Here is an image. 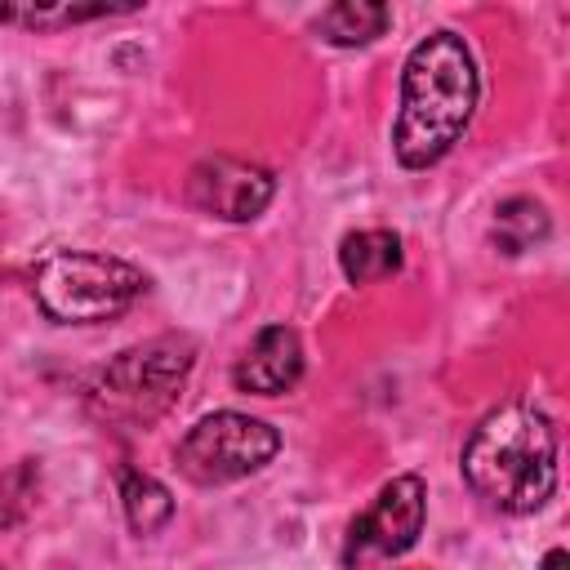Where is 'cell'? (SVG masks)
I'll use <instances>...</instances> for the list:
<instances>
[{
    "instance_id": "cell-1",
    "label": "cell",
    "mask_w": 570,
    "mask_h": 570,
    "mask_svg": "<svg viewBox=\"0 0 570 570\" xmlns=\"http://www.w3.org/2000/svg\"><path fill=\"white\" fill-rule=\"evenodd\" d=\"M481 102V71L459 31L423 36L401 67L392 156L401 169H432L463 138Z\"/></svg>"
},
{
    "instance_id": "cell-2",
    "label": "cell",
    "mask_w": 570,
    "mask_h": 570,
    "mask_svg": "<svg viewBox=\"0 0 570 570\" xmlns=\"http://www.w3.org/2000/svg\"><path fill=\"white\" fill-rule=\"evenodd\" d=\"M468 490L508 517L539 512L557 490V428L534 401L494 405L463 441Z\"/></svg>"
},
{
    "instance_id": "cell-3",
    "label": "cell",
    "mask_w": 570,
    "mask_h": 570,
    "mask_svg": "<svg viewBox=\"0 0 570 570\" xmlns=\"http://www.w3.org/2000/svg\"><path fill=\"white\" fill-rule=\"evenodd\" d=\"M196 365V343L187 334H160L116 352L85 387V410L111 432H147L174 405Z\"/></svg>"
},
{
    "instance_id": "cell-4",
    "label": "cell",
    "mask_w": 570,
    "mask_h": 570,
    "mask_svg": "<svg viewBox=\"0 0 570 570\" xmlns=\"http://www.w3.org/2000/svg\"><path fill=\"white\" fill-rule=\"evenodd\" d=\"M40 312L58 325H102L147 294V272L98 249H53L31 272Z\"/></svg>"
},
{
    "instance_id": "cell-5",
    "label": "cell",
    "mask_w": 570,
    "mask_h": 570,
    "mask_svg": "<svg viewBox=\"0 0 570 570\" xmlns=\"http://www.w3.org/2000/svg\"><path fill=\"white\" fill-rule=\"evenodd\" d=\"M276 454H281V432L267 419L240 410H214L187 428V436L174 450V463L191 485L209 490L263 472Z\"/></svg>"
},
{
    "instance_id": "cell-6",
    "label": "cell",
    "mask_w": 570,
    "mask_h": 570,
    "mask_svg": "<svg viewBox=\"0 0 570 570\" xmlns=\"http://www.w3.org/2000/svg\"><path fill=\"white\" fill-rule=\"evenodd\" d=\"M423 521H428V485H423V476L401 472V476H392V481L370 499V508H365L361 517H352L338 557H343L347 570L405 557V552L419 543Z\"/></svg>"
},
{
    "instance_id": "cell-7",
    "label": "cell",
    "mask_w": 570,
    "mask_h": 570,
    "mask_svg": "<svg viewBox=\"0 0 570 570\" xmlns=\"http://www.w3.org/2000/svg\"><path fill=\"white\" fill-rule=\"evenodd\" d=\"M276 196V174L245 156H205L187 174L191 209L223 218V223H254Z\"/></svg>"
},
{
    "instance_id": "cell-8",
    "label": "cell",
    "mask_w": 570,
    "mask_h": 570,
    "mask_svg": "<svg viewBox=\"0 0 570 570\" xmlns=\"http://www.w3.org/2000/svg\"><path fill=\"white\" fill-rule=\"evenodd\" d=\"M303 379V338L289 325H263L254 343L232 365L236 392L249 396H285Z\"/></svg>"
},
{
    "instance_id": "cell-9",
    "label": "cell",
    "mask_w": 570,
    "mask_h": 570,
    "mask_svg": "<svg viewBox=\"0 0 570 570\" xmlns=\"http://www.w3.org/2000/svg\"><path fill=\"white\" fill-rule=\"evenodd\" d=\"M401 263H405L401 236L387 232V227H361V232H347L338 240V267H343L347 285L387 281V276L401 272Z\"/></svg>"
},
{
    "instance_id": "cell-10",
    "label": "cell",
    "mask_w": 570,
    "mask_h": 570,
    "mask_svg": "<svg viewBox=\"0 0 570 570\" xmlns=\"http://www.w3.org/2000/svg\"><path fill=\"white\" fill-rule=\"evenodd\" d=\"M312 27L334 49H361V45H374L392 27V9L379 0H338V4L321 9Z\"/></svg>"
},
{
    "instance_id": "cell-11",
    "label": "cell",
    "mask_w": 570,
    "mask_h": 570,
    "mask_svg": "<svg viewBox=\"0 0 570 570\" xmlns=\"http://www.w3.org/2000/svg\"><path fill=\"white\" fill-rule=\"evenodd\" d=\"M552 236V218L548 209L534 200V196H508L494 205V218H490V245L508 258L543 245Z\"/></svg>"
},
{
    "instance_id": "cell-12",
    "label": "cell",
    "mask_w": 570,
    "mask_h": 570,
    "mask_svg": "<svg viewBox=\"0 0 570 570\" xmlns=\"http://www.w3.org/2000/svg\"><path fill=\"white\" fill-rule=\"evenodd\" d=\"M116 485H120L125 521H129V530H134L138 539H147V534H156V530L169 525V517H174V494H169L151 472L120 463V468H116Z\"/></svg>"
},
{
    "instance_id": "cell-13",
    "label": "cell",
    "mask_w": 570,
    "mask_h": 570,
    "mask_svg": "<svg viewBox=\"0 0 570 570\" xmlns=\"http://www.w3.org/2000/svg\"><path fill=\"white\" fill-rule=\"evenodd\" d=\"M142 4H0V22L4 27H22V31H62V27H80L94 18H125L138 13Z\"/></svg>"
},
{
    "instance_id": "cell-14",
    "label": "cell",
    "mask_w": 570,
    "mask_h": 570,
    "mask_svg": "<svg viewBox=\"0 0 570 570\" xmlns=\"http://www.w3.org/2000/svg\"><path fill=\"white\" fill-rule=\"evenodd\" d=\"M36 494H40V463L36 459H18L9 472H0V534L31 517Z\"/></svg>"
},
{
    "instance_id": "cell-15",
    "label": "cell",
    "mask_w": 570,
    "mask_h": 570,
    "mask_svg": "<svg viewBox=\"0 0 570 570\" xmlns=\"http://www.w3.org/2000/svg\"><path fill=\"white\" fill-rule=\"evenodd\" d=\"M539 570H570V552L566 548H548L543 561H539Z\"/></svg>"
},
{
    "instance_id": "cell-16",
    "label": "cell",
    "mask_w": 570,
    "mask_h": 570,
    "mask_svg": "<svg viewBox=\"0 0 570 570\" xmlns=\"http://www.w3.org/2000/svg\"><path fill=\"white\" fill-rule=\"evenodd\" d=\"M0 570H4V566H0Z\"/></svg>"
}]
</instances>
